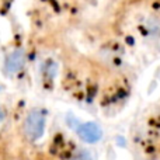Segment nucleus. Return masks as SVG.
<instances>
[{
    "mask_svg": "<svg viewBox=\"0 0 160 160\" xmlns=\"http://www.w3.org/2000/svg\"><path fill=\"white\" fill-rule=\"evenodd\" d=\"M25 63V53L22 49H16L7 56L4 63V69L8 75H14V73L20 72Z\"/></svg>",
    "mask_w": 160,
    "mask_h": 160,
    "instance_id": "nucleus-3",
    "label": "nucleus"
},
{
    "mask_svg": "<svg viewBox=\"0 0 160 160\" xmlns=\"http://www.w3.org/2000/svg\"><path fill=\"white\" fill-rule=\"evenodd\" d=\"M70 160H94V159L88 150H79L78 153L73 155V158Z\"/></svg>",
    "mask_w": 160,
    "mask_h": 160,
    "instance_id": "nucleus-4",
    "label": "nucleus"
},
{
    "mask_svg": "<svg viewBox=\"0 0 160 160\" xmlns=\"http://www.w3.org/2000/svg\"><path fill=\"white\" fill-rule=\"evenodd\" d=\"M47 118L41 110H32L24 121V135L28 141H38L45 132Z\"/></svg>",
    "mask_w": 160,
    "mask_h": 160,
    "instance_id": "nucleus-1",
    "label": "nucleus"
},
{
    "mask_svg": "<svg viewBox=\"0 0 160 160\" xmlns=\"http://www.w3.org/2000/svg\"><path fill=\"white\" fill-rule=\"evenodd\" d=\"M78 135L86 143H97L102 136V131L96 122H84L78 128Z\"/></svg>",
    "mask_w": 160,
    "mask_h": 160,
    "instance_id": "nucleus-2",
    "label": "nucleus"
},
{
    "mask_svg": "<svg viewBox=\"0 0 160 160\" xmlns=\"http://www.w3.org/2000/svg\"><path fill=\"white\" fill-rule=\"evenodd\" d=\"M3 119H4V112H3L2 107H0V124H2V122H3Z\"/></svg>",
    "mask_w": 160,
    "mask_h": 160,
    "instance_id": "nucleus-5",
    "label": "nucleus"
}]
</instances>
